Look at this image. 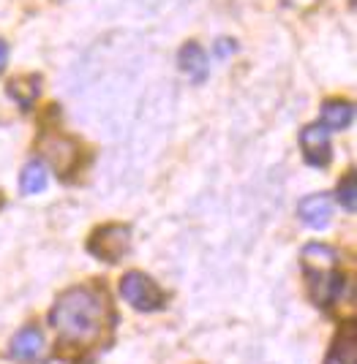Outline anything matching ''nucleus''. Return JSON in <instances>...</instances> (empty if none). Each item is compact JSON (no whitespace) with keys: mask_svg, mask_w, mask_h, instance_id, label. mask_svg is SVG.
<instances>
[{"mask_svg":"<svg viewBox=\"0 0 357 364\" xmlns=\"http://www.w3.org/2000/svg\"><path fill=\"white\" fill-rule=\"evenodd\" d=\"M300 261L309 272L311 280V299L319 307H330L341 296V274L336 272L338 267V253L336 247L325 242H311L303 247Z\"/></svg>","mask_w":357,"mask_h":364,"instance_id":"nucleus-2","label":"nucleus"},{"mask_svg":"<svg viewBox=\"0 0 357 364\" xmlns=\"http://www.w3.org/2000/svg\"><path fill=\"white\" fill-rule=\"evenodd\" d=\"M338 204L346 213H355V174L349 171L338 185Z\"/></svg>","mask_w":357,"mask_h":364,"instance_id":"nucleus-14","label":"nucleus"},{"mask_svg":"<svg viewBox=\"0 0 357 364\" xmlns=\"http://www.w3.org/2000/svg\"><path fill=\"white\" fill-rule=\"evenodd\" d=\"M325 364H357V329L352 323H346L338 332Z\"/></svg>","mask_w":357,"mask_h":364,"instance_id":"nucleus-9","label":"nucleus"},{"mask_svg":"<svg viewBox=\"0 0 357 364\" xmlns=\"http://www.w3.org/2000/svg\"><path fill=\"white\" fill-rule=\"evenodd\" d=\"M11 359L16 362H38L41 359V353H44V334L38 326H25V329H19L14 334V340H11Z\"/></svg>","mask_w":357,"mask_h":364,"instance_id":"nucleus-7","label":"nucleus"},{"mask_svg":"<svg viewBox=\"0 0 357 364\" xmlns=\"http://www.w3.org/2000/svg\"><path fill=\"white\" fill-rule=\"evenodd\" d=\"M355 120V107L349 101H327L322 107V125L330 131H343Z\"/></svg>","mask_w":357,"mask_h":364,"instance_id":"nucleus-10","label":"nucleus"},{"mask_svg":"<svg viewBox=\"0 0 357 364\" xmlns=\"http://www.w3.org/2000/svg\"><path fill=\"white\" fill-rule=\"evenodd\" d=\"M112 310L104 291L90 286H77L58 296L49 313V323L58 334V348L63 353H85L101 343L107 329H112Z\"/></svg>","mask_w":357,"mask_h":364,"instance_id":"nucleus-1","label":"nucleus"},{"mask_svg":"<svg viewBox=\"0 0 357 364\" xmlns=\"http://www.w3.org/2000/svg\"><path fill=\"white\" fill-rule=\"evenodd\" d=\"M120 296L131 307H137L142 313H153V310H161L164 307V291L155 286L148 274L142 272H125L123 280H120Z\"/></svg>","mask_w":357,"mask_h":364,"instance_id":"nucleus-4","label":"nucleus"},{"mask_svg":"<svg viewBox=\"0 0 357 364\" xmlns=\"http://www.w3.org/2000/svg\"><path fill=\"white\" fill-rule=\"evenodd\" d=\"M232 52H234V41H227V38H221V41L216 44V55H218V58H229Z\"/></svg>","mask_w":357,"mask_h":364,"instance_id":"nucleus-15","label":"nucleus"},{"mask_svg":"<svg viewBox=\"0 0 357 364\" xmlns=\"http://www.w3.org/2000/svg\"><path fill=\"white\" fill-rule=\"evenodd\" d=\"M88 250L93 253L95 258L107 261V264H118L120 258H125V253L131 250V228L128 226H101L98 231H93L90 242H88Z\"/></svg>","mask_w":357,"mask_h":364,"instance_id":"nucleus-5","label":"nucleus"},{"mask_svg":"<svg viewBox=\"0 0 357 364\" xmlns=\"http://www.w3.org/2000/svg\"><path fill=\"white\" fill-rule=\"evenodd\" d=\"M180 68L183 74H188L194 82H202L207 79V58H205V49L200 44H186L180 49Z\"/></svg>","mask_w":357,"mask_h":364,"instance_id":"nucleus-11","label":"nucleus"},{"mask_svg":"<svg viewBox=\"0 0 357 364\" xmlns=\"http://www.w3.org/2000/svg\"><path fill=\"white\" fill-rule=\"evenodd\" d=\"M330 213H333V204L325 193H316V196H306L297 207L300 220L309 228H325L330 223Z\"/></svg>","mask_w":357,"mask_h":364,"instance_id":"nucleus-8","label":"nucleus"},{"mask_svg":"<svg viewBox=\"0 0 357 364\" xmlns=\"http://www.w3.org/2000/svg\"><path fill=\"white\" fill-rule=\"evenodd\" d=\"M38 85H41L38 76H19V79H14V82L9 85V95H11L22 109H28V107H33V101L38 98V90H41Z\"/></svg>","mask_w":357,"mask_h":364,"instance_id":"nucleus-13","label":"nucleus"},{"mask_svg":"<svg viewBox=\"0 0 357 364\" xmlns=\"http://www.w3.org/2000/svg\"><path fill=\"white\" fill-rule=\"evenodd\" d=\"M6 60H9V46H6V41L0 38V71L6 68Z\"/></svg>","mask_w":357,"mask_h":364,"instance_id":"nucleus-16","label":"nucleus"},{"mask_svg":"<svg viewBox=\"0 0 357 364\" xmlns=\"http://www.w3.org/2000/svg\"><path fill=\"white\" fill-rule=\"evenodd\" d=\"M19 188L25 196H33V193H41L47 188V168L41 161H31L28 166L22 168L19 174Z\"/></svg>","mask_w":357,"mask_h":364,"instance_id":"nucleus-12","label":"nucleus"},{"mask_svg":"<svg viewBox=\"0 0 357 364\" xmlns=\"http://www.w3.org/2000/svg\"><path fill=\"white\" fill-rule=\"evenodd\" d=\"M300 150L303 158L309 161L311 166L325 168L333 158V147H330V131L325 125H309L300 131Z\"/></svg>","mask_w":357,"mask_h":364,"instance_id":"nucleus-6","label":"nucleus"},{"mask_svg":"<svg viewBox=\"0 0 357 364\" xmlns=\"http://www.w3.org/2000/svg\"><path fill=\"white\" fill-rule=\"evenodd\" d=\"M38 152L44 155V161L61 174L63 180H68L79 164L77 141L68 136H63V134H58V131H47L44 136L38 139Z\"/></svg>","mask_w":357,"mask_h":364,"instance_id":"nucleus-3","label":"nucleus"}]
</instances>
